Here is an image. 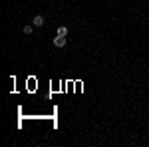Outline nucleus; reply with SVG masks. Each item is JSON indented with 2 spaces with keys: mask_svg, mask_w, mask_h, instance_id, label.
<instances>
[{
  "mask_svg": "<svg viewBox=\"0 0 149 147\" xmlns=\"http://www.w3.org/2000/svg\"><path fill=\"white\" fill-rule=\"evenodd\" d=\"M66 42H68V40H66V36H58V34H56V38L52 40V44L56 46V48H64Z\"/></svg>",
  "mask_w": 149,
  "mask_h": 147,
  "instance_id": "f257e3e1",
  "label": "nucleus"
},
{
  "mask_svg": "<svg viewBox=\"0 0 149 147\" xmlns=\"http://www.w3.org/2000/svg\"><path fill=\"white\" fill-rule=\"evenodd\" d=\"M34 28H36L34 24H26V26H24V28H22V32H24V34H26V36H30V34H32V32H34Z\"/></svg>",
  "mask_w": 149,
  "mask_h": 147,
  "instance_id": "20e7f679",
  "label": "nucleus"
},
{
  "mask_svg": "<svg viewBox=\"0 0 149 147\" xmlns=\"http://www.w3.org/2000/svg\"><path fill=\"white\" fill-rule=\"evenodd\" d=\"M68 32H70L68 26H64V24H60V26L56 28V34H58V36H68Z\"/></svg>",
  "mask_w": 149,
  "mask_h": 147,
  "instance_id": "7ed1b4c3",
  "label": "nucleus"
},
{
  "mask_svg": "<svg viewBox=\"0 0 149 147\" xmlns=\"http://www.w3.org/2000/svg\"><path fill=\"white\" fill-rule=\"evenodd\" d=\"M32 24H34L36 28H42V26H44V16H42V14H36L34 18H32Z\"/></svg>",
  "mask_w": 149,
  "mask_h": 147,
  "instance_id": "f03ea898",
  "label": "nucleus"
}]
</instances>
